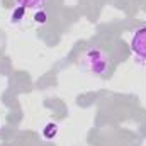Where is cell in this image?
Returning a JSON list of instances; mask_svg holds the SVG:
<instances>
[{
	"mask_svg": "<svg viewBox=\"0 0 146 146\" xmlns=\"http://www.w3.org/2000/svg\"><path fill=\"white\" fill-rule=\"evenodd\" d=\"M85 65L88 70H92L94 73L100 75V73H106L109 68V58L104 51L100 49H92L87 53V58H85Z\"/></svg>",
	"mask_w": 146,
	"mask_h": 146,
	"instance_id": "obj_1",
	"label": "cell"
},
{
	"mask_svg": "<svg viewBox=\"0 0 146 146\" xmlns=\"http://www.w3.org/2000/svg\"><path fill=\"white\" fill-rule=\"evenodd\" d=\"M131 48H133V51L139 58H145L146 60V26L134 33L133 41H131Z\"/></svg>",
	"mask_w": 146,
	"mask_h": 146,
	"instance_id": "obj_2",
	"label": "cell"
},
{
	"mask_svg": "<svg viewBox=\"0 0 146 146\" xmlns=\"http://www.w3.org/2000/svg\"><path fill=\"white\" fill-rule=\"evenodd\" d=\"M44 3H46V0H17V7H22V9H29V7L37 9Z\"/></svg>",
	"mask_w": 146,
	"mask_h": 146,
	"instance_id": "obj_3",
	"label": "cell"
},
{
	"mask_svg": "<svg viewBox=\"0 0 146 146\" xmlns=\"http://www.w3.org/2000/svg\"><path fill=\"white\" fill-rule=\"evenodd\" d=\"M46 14L42 12V10H39V12H36V15H34V19H36V22H39V24H42V22H46Z\"/></svg>",
	"mask_w": 146,
	"mask_h": 146,
	"instance_id": "obj_4",
	"label": "cell"
},
{
	"mask_svg": "<svg viewBox=\"0 0 146 146\" xmlns=\"http://www.w3.org/2000/svg\"><path fill=\"white\" fill-rule=\"evenodd\" d=\"M22 14H24V9L22 7H17L15 12H14V21H19V17H22Z\"/></svg>",
	"mask_w": 146,
	"mask_h": 146,
	"instance_id": "obj_5",
	"label": "cell"
}]
</instances>
